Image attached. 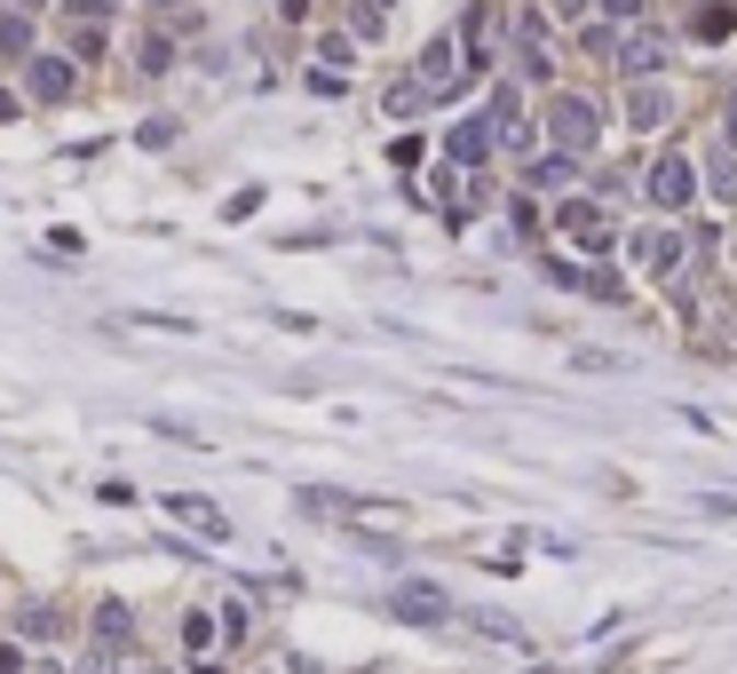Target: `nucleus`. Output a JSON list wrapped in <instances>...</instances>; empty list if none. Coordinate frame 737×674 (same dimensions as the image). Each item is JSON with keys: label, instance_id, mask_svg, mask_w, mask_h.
I'll return each instance as SVG.
<instances>
[{"label": "nucleus", "instance_id": "obj_1", "mask_svg": "<svg viewBox=\"0 0 737 674\" xmlns=\"http://www.w3.org/2000/svg\"><path fill=\"white\" fill-rule=\"evenodd\" d=\"M389 612L405 619V627H445V619H452V595L428 587V580H405V587L389 595Z\"/></svg>", "mask_w": 737, "mask_h": 674}, {"label": "nucleus", "instance_id": "obj_4", "mask_svg": "<svg viewBox=\"0 0 737 674\" xmlns=\"http://www.w3.org/2000/svg\"><path fill=\"white\" fill-rule=\"evenodd\" d=\"M650 198H658V207H690V167H682L675 151L650 159Z\"/></svg>", "mask_w": 737, "mask_h": 674}, {"label": "nucleus", "instance_id": "obj_20", "mask_svg": "<svg viewBox=\"0 0 737 674\" xmlns=\"http://www.w3.org/2000/svg\"><path fill=\"white\" fill-rule=\"evenodd\" d=\"M555 9H587V0H555Z\"/></svg>", "mask_w": 737, "mask_h": 674}, {"label": "nucleus", "instance_id": "obj_14", "mask_svg": "<svg viewBox=\"0 0 737 674\" xmlns=\"http://www.w3.org/2000/svg\"><path fill=\"white\" fill-rule=\"evenodd\" d=\"M183 643H191V651H207V643H215V619H207V612H191V619H183Z\"/></svg>", "mask_w": 737, "mask_h": 674}, {"label": "nucleus", "instance_id": "obj_3", "mask_svg": "<svg viewBox=\"0 0 737 674\" xmlns=\"http://www.w3.org/2000/svg\"><path fill=\"white\" fill-rule=\"evenodd\" d=\"M548 135H555L563 151H587V144H595V112L579 104V95H555V112H548Z\"/></svg>", "mask_w": 737, "mask_h": 674}, {"label": "nucleus", "instance_id": "obj_7", "mask_svg": "<svg viewBox=\"0 0 737 674\" xmlns=\"http://www.w3.org/2000/svg\"><path fill=\"white\" fill-rule=\"evenodd\" d=\"M555 222L572 230V239H587V247H602V239H611V222H602V215L587 207V198H563V207H555Z\"/></svg>", "mask_w": 737, "mask_h": 674}, {"label": "nucleus", "instance_id": "obj_11", "mask_svg": "<svg viewBox=\"0 0 737 674\" xmlns=\"http://www.w3.org/2000/svg\"><path fill=\"white\" fill-rule=\"evenodd\" d=\"M729 24H737V16L714 0V9H698V41H729Z\"/></svg>", "mask_w": 737, "mask_h": 674}, {"label": "nucleus", "instance_id": "obj_2", "mask_svg": "<svg viewBox=\"0 0 737 674\" xmlns=\"http://www.w3.org/2000/svg\"><path fill=\"white\" fill-rule=\"evenodd\" d=\"M24 88H32V104H72V64H64V56H32Z\"/></svg>", "mask_w": 737, "mask_h": 674}, {"label": "nucleus", "instance_id": "obj_5", "mask_svg": "<svg viewBox=\"0 0 737 674\" xmlns=\"http://www.w3.org/2000/svg\"><path fill=\"white\" fill-rule=\"evenodd\" d=\"M166 516H183L198 539H230V524H222V509H215V500H198V492H175V500H166Z\"/></svg>", "mask_w": 737, "mask_h": 674}, {"label": "nucleus", "instance_id": "obj_10", "mask_svg": "<svg viewBox=\"0 0 737 674\" xmlns=\"http://www.w3.org/2000/svg\"><path fill=\"white\" fill-rule=\"evenodd\" d=\"M658 64H666V41H658V32H650V41H634V48H626V72H658Z\"/></svg>", "mask_w": 737, "mask_h": 674}, {"label": "nucleus", "instance_id": "obj_15", "mask_svg": "<svg viewBox=\"0 0 737 674\" xmlns=\"http://www.w3.org/2000/svg\"><path fill=\"white\" fill-rule=\"evenodd\" d=\"M634 119H643V127L666 119V95H658V88H634Z\"/></svg>", "mask_w": 737, "mask_h": 674}, {"label": "nucleus", "instance_id": "obj_17", "mask_svg": "<svg viewBox=\"0 0 737 674\" xmlns=\"http://www.w3.org/2000/svg\"><path fill=\"white\" fill-rule=\"evenodd\" d=\"M602 16H643V0H602Z\"/></svg>", "mask_w": 737, "mask_h": 674}, {"label": "nucleus", "instance_id": "obj_21", "mask_svg": "<svg viewBox=\"0 0 737 674\" xmlns=\"http://www.w3.org/2000/svg\"><path fill=\"white\" fill-rule=\"evenodd\" d=\"M159 9H175V0H159Z\"/></svg>", "mask_w": 737, "mask_h": 674}, {"label": "nucleus", "instance_id": "obj_19", "mask_svg": "<svg viewBox=\"0 0 737 674\" xmlns=\"http://www.w3.org/2000/svg\"><path fill=\"white\" fill-rule=\"evenodd\" d=\"M729 144H737V104H729Z\"/></svg>", "mask_w": 737, "mask_h": 674}, {"label": "nucleus", "instance_id": "obj_9", "mask_svg": "<svg viewBox=\"0 0 737 674\" xmlns=\"http://www.w3.org/2000/svg\"><path fill=\"white\" fill-rule=\"evenodd\" d=\"M95 643H127V603H95Z\"/></svg>", "mask_w": 737, "mask_h": 674}, {"label": "nucleus", "instance_id": "obj_16", "mask_svg": "<svg viewBox=\"0 0 737 674\" xmlns=\"http://www.w3.org/2000/svg\"><path fill=\"white\" fill-rule=\"evenodd\" d=\"M24 635H32V643H41V635H56V612H48V603H32V612H24Z\"/></svg>", "mask_w": 737, "mask_h": 674}, {"label": "nucleus", "instance_id": "obj_12", "mask_svg": "<svg viewBox=\"0 0 737 674\" xmlns=\"http://www.w3.org/2000/svg\"><path fill=\"white\" fill-rule=\"evenodd\" d=\"M445 72H452V41H437V48L421 56V80H428V88H445Z\"/></svg>", "mask_w": 737, "mask_h": 674}, {"label": "nucleus", "instance_id": "obj_13", "mask_svg": "<svg viewBox=\"0 0 737 674\" xmlns=\"http://www.w3.org/2000/svg\"><path fill=\"white\" fill-rule=\"evenodd\" d=\"M0 48H9V56H32V24H24V16H0Z\"/></svg>", "mask_w": 737, "mask_h": 674}, {"label": "nucleus", "instance_id": "obj_18", "mask_svg": "<svg viewBox=\"0 0 737 674\" xmlns=\"http://www.w3.org/2000/svg\"><path fill=\"white\" fill-rule=\"evenodd\" d=\"M0 119H16V95H9V88H0Z\"/></svg>", "mask_w": 737, "mask_h": 674}, {"label": "nucleus", "instance_id": "obj_6", "mask_svg": "<svg viewBox=\"0 0 737 674\" xmlns=\"http://www.w3.org/2000/svg\"><path fill=\"white\" fill-rule=\"evenodd\" d=\"M634 254H643V270H650V278H675L682 239H675V230H643V239H634Z\"/></svg>", "mask_w": 737, "mask_h": 674}, {"label": "nucleus", "instance_id": "obj_8", "mask_svg": "<svg viewBox=\"0 0 737 674\" xmlns=\"http://www.w3.org/2000/svg\"><path fill=\"white\" fill-rule=\"evenodd\" d=\"M445 151H452V159H468V167H476V159L492 151V127H484V119H468V127H452V144H445Z\"/></svg>", "mask_w": 737, "mask_h": 674}]
</instances>
